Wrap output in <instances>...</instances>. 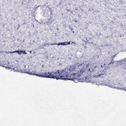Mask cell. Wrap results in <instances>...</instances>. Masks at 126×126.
Listing matches in <instances>:
<instances>
[{"mask_svg": "<svg viewBox=\"0 0 126 126\" xmlns=\"http://www.w3.org/2000/svg\"><path fill=\"white\" fill-rule=\"evenodd\" d=\"M33 15L34 19L39 23L48 22L52 16L51 9L46 5H38L33 10Z\"/></svg>", "mask_w": 126, "mask_h": 126, "instance_id": "cell-1", "label": "cell"}, {"mask_svg": "<svg viewBox=\"0 0 126 126\" xmlns=\"http://www.w3.org/2000/svg\"><path fill=\"white\" fill-rule=\"evenodd\" d=\"M76 55H79V56H82V54H81V53H80V52H78L76 53Z\"/></svg>", "mask_w": 126, "mask_h": 126, "instance_id": "cell-2", "label": "cell"}]
</instances>
